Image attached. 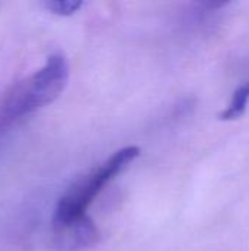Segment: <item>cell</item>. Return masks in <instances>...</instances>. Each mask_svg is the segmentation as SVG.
<instances>
[{
    "instance_id": "obj_1",
    "label": "cell",
    "mask_w": 249,
    "mask_h": 251,
    "mask_svg": "<svg viewBox=\"0 0 249 251\" xmlns=\"http://www.w3.org/2000/svg\"><path fill=\"white\" fill-rule=\"evenodd\" d=\"M69 79V65L62 53L47 57L43 68L18 82L0 104V125L10 124L37 109L53 103L65 90Z\"/></svg>"
},
{
    "instance_id": "obj_5",
    "label": "cell",
    "mask_w": 249,
    "mask_h": 251,
    "mask_svg": "<svg viewBox=\"0 0 249 251\" xmlns=\"http://www.w3.org/2000/svg\"><path fill=\"white\" fill-rule=\"evenodd\" d=\"M82 6L81 0H50L44 3V7L48 9L51 13L59 16H70L79 10Z\"/></svg>"
},
{
    "instance_id": "obj_4",
    "label": "cell",
    "mask_w": 249,
    "mask_h": 251,
    "mask_svg": "<svg viewBox=\"0 0 249 251\" xmlns=\"http://www.w3.org/2000/svg\"><path fill=\"white\" fill-rule=\"evenodd\" d=\"M249 101V82H245L242 85H239L236 88V91L233 93V97L230 100V104L227 106L226 110H223L220 113V119L222 121H236L239 119L248 106Z\"/></svg>"
},
{
    "instance_id": "obj_2",
    "label": "cell",
    "mask_w": 249,
    "mask_h": 251,
    "mask_svg": "<svg viewBox=\"0 0 249 251\" xmlns=\"http://www.w3.org/2000/svg\"><path fill=\"white\" fill-rule=\"evenodd\" d=\"M139 156V149L135 146L125 147L113 153L98 168L76 181L57 201L53 216V225L65 224L75 218L84 216L87 207L98 196L103 187L128 168Z\"/></svg>"
},
{
    "instance_id": "obj_3",
    "label": "cell",
    "mask_w": 249,
    "mask_h": 251,
    "mask_svg": "<svg viewBox=\"0 0 249 251\" xmlns=\"http://www.w3.org/2000/svg\"><path fill=\"white\" fill-rule=\"evenodd\" d=\"M53 226L54 243L62 251L85 250L100 241L98 228L87 215Z\"/></svg>"
}]
</instances>
